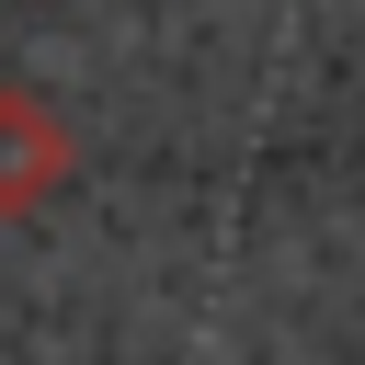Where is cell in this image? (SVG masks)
Instances as JSON below:
<instances>
[{
	"instance_id": "cell-1",
	"label": "cell",
	"mask_w": 365,
	"mask_h": 365,
	"mask_svg": "<svg viewBox=\"0 0 365 365\" xmlns=\"http://www.w3.org/2000/svg\"><path fill=\"white\" fill-rule=\"evenodd\" d=\"M46 171H57V125H46L23 91H0V205H23Z\"/></svg>"
}]
</instances>
